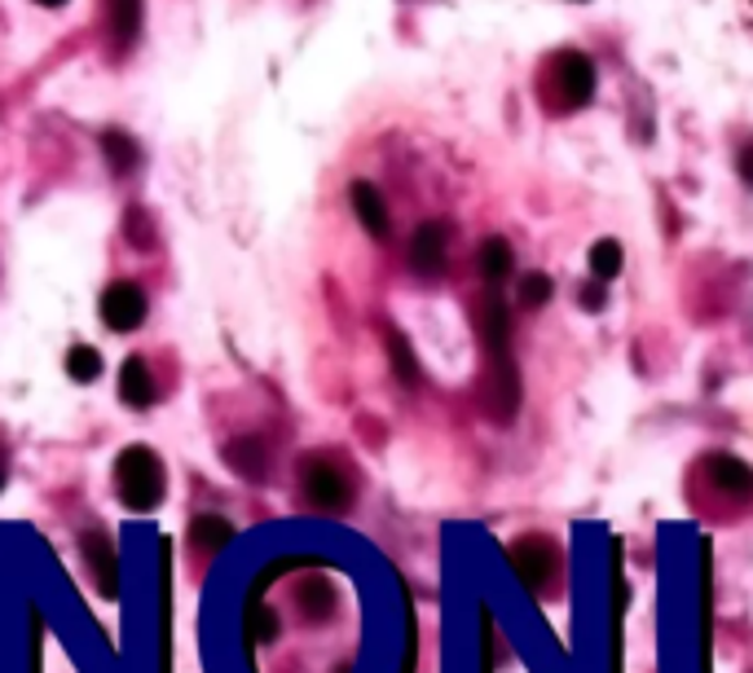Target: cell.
<instances>
[{
  "label": "cell",
  "mask_w": 753,
  "mask_h": 673,
  "mask_svg": "<svg viewBox=\"0 0 753 673\" xmlns=\"http://www.w3.org/2000/svg\"><path fill=\"white\" fill-rule=\"evenodd\" d=\"M115 488H119V501L128 511H155L164 501V462L155 458V449L145 445H128L119 458H115Z\"/></svg>",
  "instance_id": "cell-1"
},
{
  "label": "cell",
  "mask_w": 753,
  "mask_h": 673,
  "mask_svg": "<svg viewBox=\"0 0 753 673\" xmlns=\"http://www.w3.org/2000/svg\"><path fill=\"white\" fill-rule=\"evenodd\" d=\"M299 484H305V497L318 511H344L353 501V480L344 475V467L318 453L299 462Z\"/></svg>",
  "instance_id": "cell-2"
},
{
  "label": "cell",
  "mask_w": 753,
  "mask_h": 673,
  "mask_svg": "<svg viewBox=\"0 0 753 673\" xmlns=\"http://www.w3.org/2000/svg\"><path fill=\"white\" fill-rule=\"evenodd\" d=\"M551 84H555V102L564 110H577L595 97V62L586 54H560L555 58V71H551Z\"/></svg>",
  "instance_id": "cell-3"
},
{
  "label": "cell",
  "mask_w": 753,
  "mask_h": 673,
  "mask_svg": "<svg viewBox=\"0 0 753 673\" xmlns=\"http://www.w3.org/2000/svg\"><path fill=\"white\" fill-rule=\"evenodd\" d=\"M97 312H102V321H106L110 330L128 334V330H137V326L145 321V291H141L137 282H115V286L102 291Z\"/></svg>",
  "instance_id": "cell-4"
},
{
  "label": "cell",
  "mask_w": 753,
  "mask_h": 673,
  "mask_svg": "<svg viewBox=\"0 0 753 673\" xmlns=\"http://www.w3.org/2000/svg\"><path fill=\"white\" fill-rule=\"evenodd\" d=\"M507 555H511L516 577H520L529 590H542V586L555 577V564H560V555H555V546H551L546 538H520Z\"/></svg>",
  "instance_id": "cell-5"
},
{
  "label": "cell",
  "mask_w": 753,
  "mask_h": 673,
  "mask_svg": "<svg viewBox=\"0 0 753 673\" xmlns=\"http://www.w3.org/2000/svg\"><path fill=\"white\" fill-rule=\"evenodd\" d=\"M80 555H84V564H89V572H93L97 590H102L106 599H115V594H119V559H115V542H110L106 533H84V538H80Z\"/></svg>",
  "instance_id": "cell-6"
},
{
  "label": "cell",
  "mask_w": 753,
  "mask_h": 673,
  "mask_svg": "<svg viewBox=\"0 0 753 673\" xmlns=\"http://www.w3.org/2000/svg\"><path fill=\"white\" fill-rule=\"evenodd\" d=\"M485 397H490V414L498 423H507L516 414V405H520V379H516V362L507 353L490 357V392Z\"/></svg>",
  "instance_id": "cell-7"
},
{
  "label": "cell",
  "mask_w": 753,
  "mask_h": 673,
  "mask_svg": "<svg viewBox=\"0 0 753 673\" xmlns=\"http://www.w3.org/2000/svg\"><path fill=\"white\" fill-rule=\"evenodd\" d=\"M410 269L419 278H436L445 269V225L440 221H427L414 229L410 238Z\"/></svg>",
  "instance_id": "cell-8"
},
{
  "label": "cell",
  "mask_w": 753,
  "mask_h": 673,
  "mask_svg": "<svg viewBox=\"0 0 753 673\" xmlns=\"http://www.w3.org/2000/svg\"><path fill=\"white\" fill-rule=\"evenodd\" d=\"M349 199H353V212H357V221L366 225V234H370V238H388V203H384V194H379L370 181H357V186L349 190Z\"/></svg>",
  "instance_id": "cell-9"
},
{
  "label": "cell",
  "mask_w": 753,
  "mask_h": 673,
  "mask_svg": "<svg viewBox=\"0 0 753 673\" xmlns=\"http://www.w3.org/2000/svg\"><path fill=\"white\" fill-rule=\"evenodd\" d=\"M705 467H709V480H714L722 493H731V497H753V467H749V462H740V458H731V453H714Z\"/></svg>",
  "instance_id": "cell-10"
},
{
  "label": "cell",
  "mask_w": 753,
  "mask_h": 673,
  "mask_svg": "<svg viewBox=\"0 0 753 673\" xmlns=\"http://www.w3.org/2000/svg\"><path fill=\"white\" fill-rule=\"evenodd\" d=\"M119 401L128 410H145L155 401V379H150V366L141 357H128L123 370H119Z\"/></svg>",
  "instance_id": "cell-11"
},
{
  "label": "cell",
  "mask_w": 753,
  "mask_h": 673,
  "mask_svg": "<svg viewBox=\"0 0 753 673\" xmlns=\"http://www.w3.org/2000/svg\"><path fill=\"white\" fill-rule=\"evenodd\" d=\"M225 462H230L238 475H247V480H264V471H269V449H264L260 436H238V440L225 445Z\"/></svg>",
  "instance_id": "cell-12"
},
{
  "label": "cell",
  "mask_w": 753,
  "mask_h": 673,
  "mask_svg": "<svg viewBox=\"0 0 753 673\" xmlns=\"http://www.w3.org/2000/svg\"><path fill=\"white\" fill-rule=\"evenodd\" d=\"M295 603H299V612H305V621H331V612H336V586L314 572V577L299 581Z\"/></svg>",
  "instance_id": "cell-13"
},
{
  "label": "cell",
  "mask_w": 753,
  "mask_h": 673,
  "mask_svg": "<svg viewBox=\"0 0 753 673\" xmlns=\"http://www.w3.org/2000/svg\"><path fill=\"white\" fill-rule=\"evenodd\" d=\"M190 542H195V551H225L234 542V524L221 516H199L190 524Z\"/></svg>",
  "instance_id": "cell-14"
},
{
  "label": "cell",
  "mask_w": 753,
  "mask_h": 673,
  "mask_svg": "<svg viewBox=\"0 0 753 673\" xmlns=\"http://www.w3.org/2000/svg\"><path fill=\"white\" fill-rule=\"evenodd\" d=\"M507 308H503V299H485V308H481V334H485V349H490V357H498V353H507Z\"/></svg>",
  "instance_id": "cell-15"
},
{
  "label": "cell",
  "mask_w": 753,
  "mask_h": 673,
  "mask_svg": "<svg viewBox=\"0 0 753 673\" xmlns=\"http://www.w3.org/2000/svg\"><path fill=\"white\" fill-rule=\"evenodd\" d=\"M106 14H110V32L119 45H132L141 32V0H106Z\"/></svg>",
  "instance_id": "cell-16"
},
{
  "label": "cell",
  "mask_w": 753,
  "mask_h": 673,
  "mask_svg": "<svg viewBox=\"0 0 753 673\" xmlns=\"http://www.w3.org/2000/svg\"><path fill=\"white\" fill-rule=\"evenodd\" d=\"M622 264H626V251H622V243H617V238H599V243L590 247V273H595L599 282L617 278V273H622Z\"/></svg>",
  "instance_id": "cell-17"
},
{
  "label": "cell",
  "mask_w": 753,
  "mask_h": 673,
  "mask_svg": "<svg viewBox=\"0 0 753 673\" xmlns=\"http://www.w3.org/2000/svg\"><path fill=\"white\" fill-rule=\"evenodd\" d=\"M102 150H106V158H110V167H115V173H132V167H137V141L128 137V132H119V128H106L102 132Z\"/></svg>",
  "instance_id": "cell-18"
},
{
  "label": "cell",
  "mask_w": 753,
  "mask_h": 673,
  "mask_svg": "<svg viewBox=\"0 0 753 673\" xmlns=\"http://www.w3.org/2000/svg\"><path fill=\"white\" fill-rule=\"evenodd\" d=\"M511 264H516V256H511V243L507 238H485L481 243V273L490 282H503L511 273Z\"/></svg>",
  "instance_id": "cell-19"
},
{
  "label": "cell",
  "mask_w": 753,
  "mask_h": 673,
  "mask_svg": "<svg viewBox=\"0 0 753 673\" xmlns=\"http://www.w3.org/2000/svg\"><path fill=\"white\" fill-rule=\"evenodd\" d=\"M384 344H388V353H392V370H397V379H401V383H419V362H414V353H410V344H405V334L388 326Z\"/></svg>",
  "instance_id": "cell-20"
},
{
  "label": "cell",
  "mask_w": 753,
  "mask_h": 673,
  "mask_svg": "<svg viewBox=\"0 0 753 673\" xmlns=\"http://www.w3.org/2000/svg\"><path fill=\"white\" fill-rule=\"evenodd\" d=\"M67 375H71L75 383H93V379L102 375V357H97V349L75 344V349L67 353Z\"/></svg>",
  "instance_id": "cell-21"
},
{
  "label": "cell",
  "mask_w": 753,
  "mask_h": 673,
  "mask_svg": "<svg viewBox=\"0 0 753 673\" xmlns=\"http://www.w3.org/2000/svg\"><path fill=\"white\" fill-rule=\"evenodd\" d=\"M551 299V278L546 273H525L520 278V304L525 308H538V304H546Z\"/></svg>",
  "instance_id": "cell-22"
},
{
  "label": "cell",
  "mask_w": 753,
  "mask_h": 673,
  "mask_svg": "<svg viewBox=\"0 0 753 673\" xmlns=\"http://www.w3.org/2000/svg\"><path fill=\"white\" fill-rule=\"evenodd\" d=\"M278 634V616L273 612H256V625H251V638L256 642H269Z\"/></svg>",
  "instance_id": "cell-23"
},
{
  "label": "cell",
  "mask_w": 753,
  "mask_h": 673,
  "mask_svg": "<svg viewBox=\"0 0 753 673\" xmlns=\"http://www.w3.org/2000/svg\"><path fill=\"white\" fill-rule=\"evenodd\" d=\"M128 238L132 243H150V229H145V216L141 212H128Z\"/></svg>",
  "instance_id": "cell-24"
},
{
  "label": "cell",
  "mask_w": 753,
  "mask_h": 673,
  "mask_svg": "<svg viewBox=\"0 0 753 673\" xmlns=\"http://www.w3.org/2000/svg\"><path fill=\"white\" fill-rule=\"evenodd\" d=\"M590 312H599V308H604V286H581V295H577Z\"/></svg>",
  "instance_id": "cell-25"
},
{
  "label": "cell",
  "mask_w": 753,
  "mask_h": 673,
  "mask_svg": "<svg viewBox=\"0 0 753 673\" xmlns=\"http://www.w3.org/2000/svg\"><path fill=\"white\" fill-rule=\"evenodd\" d=\"M736 167H740V181H744V186H753V141L740 150V163H736Z\"/></svg>",
  "instance_id": "cell-26"
},
{
  "label": "cell",
  "mask_w": 753,
  "mask_h": 673,
  "mask_svg": "<svg viewBox=\"0 0 753 673\" xmlns=\"http://www.w3.org/2000/svg\"><path fill=\"white\" fill-rule=\"evenodd\" d=\"M0 488H5V453H0Z\"/></svg>",
  "instance_id": "cell-27"
},
{
  "label": "cell",
  "mask_w": 753,
  "mask_h": 673,
  "mask_svg": "<svg viewBox=\"0 0 753 673\" xmlns=\"http://www.w3.org/2000/svg\"><path fill=\"white\" fill-rule=\"evenodd\" d=\"M40 5H49V10H58V5H67V0H40Z\"/></svg>",
  "instance_id": "cell-28"
}]
</instances>
